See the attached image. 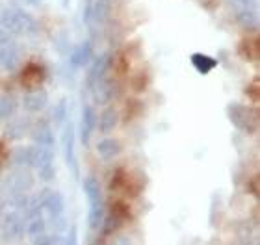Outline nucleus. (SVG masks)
<instances>
[{"label": "nucleus", "instance_id": "obj_1", "mask_svg": "<svg viewBox=\"0 0 260 245\" xmlns=\"http://www.w3.org/2000/svg\"><path fill=\"white\" fill-rule=\"evenodd\" d=\"M227 115L229 119H231V123L238 130L247 132V134H253L256 130L258 114H256L255 108H249V106H244V104H229Z\"/></svg>", "mask_w": 260, "mask_h": 245}, {"label": "nucleus", "instance_id": "obj_2", "mask_svg": "<svg viewBox=\"0 0 260 245\" xmlns=\"http://www.w3.org/2000/svg\"><path fill=\"white\" fill-rule=\"evenodd\" d=\"M97 126V115H95V110L91 106H84L82 110V125H80V136L82 142L87 143L89 137H91V132L95 130Z\"/></svg>", "mask_w": 260, "mask_h": 245}, {"label": "nucleus", "instance_id": "obj_3", "mask_svg": "<svg viewBox=\"0 0 260 245\" xmlns=\"http://www.w3.org/2000/svg\"><path fill=\"white\" fill-rule=\"evenodd\" d=\"M45 229H47V225H45V218L41 216V212H32L30 214V218H28L26 225H24V232L30 240H36L39 236L45 234Z\"/></svg>", "mask_w": 260, "mask_h": 245}, {"label": "nucleus", "instance_id": "obj_4", "mask_svg": "<svg viewBox=\"0 0 260 245\" xmlns=\"http://www.w3.org/2000/svg\"><path fill=\"white\" fill-rule=\"evenodd\" d=\"M63 145H65V160H67V165L73 167V173L78 177V167H76V158H75V130H73V126L65 128Z\"/></svg>", "mask_w": 260, "mask_h": 245}, {"label": "nucleus", "instance_id": "obj_5", "mask_svg": "<svg viewBox=\"0 0 260 245\" xmlns=\"http://www.w3.org/2000/svg\"><path fill=\"white\" fill-rule=\"evenodd\" d=\"M49 102V95L43 91V89H36V91L26 93L24 97V108L28 112H39L41 108H45Z\"/></svg>", "mask_w": 260, "mask_h": 245}, {"label": "nucleus", "instance_id": "obj_6", "mask_svg": "<svg viewBox=\"0 0 260 245\" xmlns=\"http://www.w3.org/2000/svg\"><path fill=\"white\" fill-rule=\"evenodd\" d=\"M97 151H99V156H101L103 160H112V158H115V156L119 154L121 147H119V143L115 142V139H110V137H106V139H103V142H99Z\"/></svg>", "mask_w": 260, "mask_h": 245}, {"label": "nucleus", "instance_id": "obj_7", "mask_svg": "<svg viewBox=\"0 0 260 245\" xmlns=\"http://www.w3.org/2000/svg\"><path fill=\"white\" fill-rule=\"evenodd\" d=\"M103 219H104V204H103V201L89 204V214H87V223H89V229H93V230L101 229Z\"/></svg>", "mask_w": 260, "mask_h": 245}, {"label": "nucleus", "instance_id": "obj_8", "mask_svg": "<svg viewBox=\"0 0 260 245\" xmlns=\"http://www.w3.org/2000/svg\"><path fill=\"white\" fill-rule=\"evenodd\" d=\"M97 125L104 134L112 132L115 128V125H117V112L114 108H106L103 112V115H101V119H97Z\"/></svg>", "mask_w": 260, "mask_h": 245}, {"label": "nucleus", "instance_id": "obj_9", "mask_svg": "<svg viewBox=\"0 0 260 245\" xmlns=\"http://www.w3.org/2000/svg\"><path fill=\"white\" fill-rule=\"evenodd\" d=\"M84 191H86L89 204L103 201V193H101V184L97 182V179H93V177H87V179L84 180Z\"/></svg>", "mask_w": 260, "mask_h": 245}, {"label": "nucleus", "instance_id": "obj_10", "mask_svg": "<svg viewBox=\"0 0 260 245\" xmlns=\"http://www.w3.org/2000/svg\"><path fill=\"white\" fill-rule=\"evenodd\" d=\"M191 63L201 75H206V73H210L214 67L217 65V61L210 56H205V54H193L191 56Z\"/></svg>", "mask_w": 260, "mask_h": 245}, {"label": "nucleus", "instance_id": "obj_11", "mask_svg": "<svg viewBox=\"0 0 260 245\" xmlns=\"http://www.w3.org/2000/svg\"><path fill=\"white\" fill-rule=\"evenodd\" d=\"M24 232V227L22 223L17 219V216H10V218L6 219L4 223V238L11 240V238H17V236H21Z\"/></svg>", "mask_w": 260, "mask_h": 245}, {"label": "nucleus", "instance_id": "obj_12", "mask_svg": "<svg viewBox=\"0 0 260 245\" xmlns=\"http://www.w3.org/2000/svg\"><path fill=\"white\" fill-rule=\"evenodd\" d=\"M121 223H123V218H121L119 214H110L108 218L103 219V223H101V230H103V236H110L114 234L115 230L119 229Z\"/></svg>", "mask_w": 260, "mask_h": 245}, {"label": "nucleus", "instance_id": "obj_13", "mask_svg": "<svg viewBox=\"0 0 260 245\" xmlns=\"http://www.w3.org/2000/svg\"><path fill=\"white\" fill-rule=\"evenodd\" d=\"M34 139L39 143V145H50L54 143V137H52V130L49 128V125H39L36 130H34Z\"/></svg>", "mask_w": 260, "mask_h": 245}, {"label": "nucleus", "instance_id": "obj_14", "mask_svg": "<svg viewBox=\"0 0 260 245\" xmlns=\"http://www.w3.org/2000/svg\"><path fill=\"white\" fill-rule=\"evenodd\" d=\"M89 58H91V49H89V47H87V49L82 47V49H78L75 54H73V63H75V65H86Z\"/></svg>", "mask_w": 260, "mask_h": 245}, {"label": "nucleus", "instance_id": "obj_15", "mask_svg": "<svg viewBox=\"0 0 260 245\" xmlns=\"http://www.w3.org/2000/svg\"><path fill=\"white\" fill-rule=\"evenodd\" d=\"M13 112V100L11 98H2L0 100V117H10Z\"/></svg>", "mask_w": 260, "mask_h": 245}, {"label": "nucleus", "instance_id": "obj_16", "mask_svg": "<svg viewBox=\"0 0 260 245\" xmlns=\"http://www.w3.org/2000/svg\"><path fill=\"white\" fill-rule=\"evenodd\" d=\"M39 177H41V180H52L54 179V165L52 163H49V165H45V167L39 169Z\"/></svg>", "mask_w": 260, "mask_h": 245}, {"label": "nucleus", "instance_id": "obj_17", "mask_svg": "<svg viewBox=\"0 0 260 245\" xmlns=\"http://www.w3.org/2000/svg\"><path fill=\"white\" fill-rule=\"evenodd\" d=\"M65 245H78V230H76V227L69 229V236L65 240Z\"/></svg>", "mask_w": 260, "mask_h": 245}, {"label": "nucleus", "instance_id": "obj_18", "mask_svg": "<svg viewBox=\"0 0 260 245\" xmlns=\"http://www.w3.org/2000/svg\"><path fill=\"white\" fill-rule=\"evenodd\" d=\"M117 245H130V243H128V240H126V238H119Z\"/></svg>", "mask_w": 260, "mask_h": 245}, {"label": "nucleus", "instance_id": "obj_19", "mask_svg": "<svg viewBox=\"0 0 260 245\" xmlns=\"http://www.w3.org/2000/svg\"><path fill=\"white\" fill-rule=\"evenodd\" d=\"M0 149H2V145H0Z\"/></svg>", "mask_w": 260, "mask_h": 245}]
</instances>
